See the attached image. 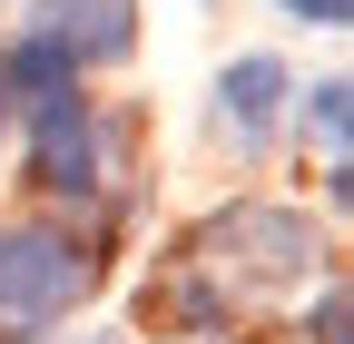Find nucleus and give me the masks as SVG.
Wrapping results in <instances>:
<instances>
[{
	"mask_svg": "<svg viewBox=\"0 0 354 344\" xmlns=\"http://www.w3.org/2000/svg\"><path fill=\"white\" fill-rule=\"evenodd\" d=\"M305 128H315L325 167H344V128H354V89H344V79H325V89H305Z\"/></svg>",
	"mask_w": 354,
	"mask_h": 344,
	"instance_id": "nucleus-7",
	"label": "nucleus"
},
{
	"mask_svg": "<svg viewBox=\"0 0 354 344\" xmlns=\"http://www.w3.org/2000/svg\"><path fill=\"white\" fill-rule=\"evenodd\" d=\"M315 344H344V285L315 295Z\"/></svg>",
	"mask_w": 354,
	"mask_h": 344,
	"instance_id": "nucleus-9",
	"label": "nucleus"
},
{
	"mask_svg": "<svg viewBox=\"0 0 354 344\" xmlns=\"http://www.w3.org/2000/svg\"><path fill=\"white\" fill-rule=\"evenodd\" d=\"M39 30L59 39L69 59H128V0H39Z\"/></svg>",
	"mask_w": 354,
	"mask_h": 344,
	"instance_id": "nucleus-5",
	"label": "nucleus"
},
{
	"mask_svg": "<svg viewBox=\"0 0 354 344\" xmlns=\"http://www.w3.org/2000/svg\"><path fill=\"white\" fill-rule=\"evenodd\" d=\"M276 108H286V59H236L216 79V128H227L236 148H266Z\"/></svg>",
	"mask_w": 354,
	"mask_h": 344,
	"instance_id": "nucleus-4",
	"label": "nucleus"
},
{
	"mask_svg": "<svg viewBox=\"0 0 354 344\" xmlns=\"http://www.w3.org/2000/svg\"><path fill=\"white\" fill-rule=\"evenodd\" d=\"M79 285H88V256L59 227H0V315L39 325V315H59Z\"/></svg>",
	"mask_w": 354,
	"mask_h": 344,
	"instance_id": "nucleus-2",
	"label": "nucleus"
},
{
	"mask_svg": "<svg viewBox=\"0 0 354 344\" xmlns=\"http://www.w3.org/2000/svg\"><path fill=\"white\" fill-rule=\"evenodd\" d=\"M207 246L236 256V276H256V285H305L325 266V236L305 227L295 207H227V217L207 227Z\"/></svg>",
	"mask_w": 354,
	"mask_h": 344,
	"instance_id": "nucleus-1",
	"label": "nucleus"
},
{
	"mask_svg": "<svg viewBox=\"0 0 354 344\" xmlns=\"http://www.w3.org/2000/svg\"><path fill=\"white\" fill-rule=\"evenodd\" d=\"M0 118H10V89H0Z\"/></svg>",
	"mask_w": 354,
	"mask_h": 344,
	"instance_id": "nucleus-10",
	"label": "nucleus"
},
{
	"mask_svg": "<svg viewBox=\"0 0 354 344\" xmlns=\"http://www.w3.org/2000/svg\"><path fill=\"white\" fill-rule=\"evenodd\" d=\"M30 178L50 197H88V187H99V118H88L79 89L30 99Z\"/></svg>",
	"mask_w": 354,
	"mask_h": 344,
	"instance_id": "nucleus-3",
	"label": "nucleus"
},
{
	"mask_svg": "<svg viewBox=\"0 0 354 344\" xmlns=\"http://www.w3.org/2000/svg\"><path fill=\"white\" fill-rule=\"evenodd\" d=\"M286 10H295L305 30H344V20H354V0H286Z\"/></svg>",
	"mask_w": 354,
	"mask_h": 344,
	"instance_id": "nucleus-8",
	"label": "nucleus"
},
{
	"mask_svg": "<svg viewBox=\"0 0 354 344\" xmlns=\"http://www.w3.org/2000/svg\"><path fill=\"white\" fill-rule=\"evenodd\" d=\"M0 89H10V99H50V89H79V59L59 50L50 30H30V39H10V50H0Z\"/></svg>",
	"mask_w": 354,
	"mask_h": 344,
	"instance_id": "nucleus-6",
	"label": "nucleus"
}]
</instances>
